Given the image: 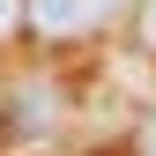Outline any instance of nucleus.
<instances>
[{"instance_id": "nucleus-1", "label": "nucleus", "mask_w": 156, "mask_h": 156, "mask_svg": "<svg viewBox=\"0 0 156 156\" xmlns=\"http://www.w3.org/2000/svg\"><path fill=\"white\" fill-rule=\"evenodd\" d=\"M30 8H37V23H45V30H74V23H89L104 0H30Z\"/></svg>"}, {"instance_id": "nucleus-2", "label": "nucleus", "mask_w": 156, "mask_h": 156, "mask_svg": "<svg viewBox=\"0 0 156 156\" xmlns=\"http://www.w3.org/2000/svg\"><path fill=\"white\" fill-rule=\"evenodd\" d=\"M134 156H156V112H149L141 126H134Z\"/></svg>"}, {"instance_id": "nucleus-3", "label": "nucleus", "mask_w": 156, "mask_h": 156, "mask_svg": "<svg viewBox=\"0 0 156 156\" xmlns=\"http://www.w3.org/2000/svg\"><path fill=\"white\" fill-rule=\"evenodd\" d=\"M141 45H156V0H141Z\"/></svg>"}, {"instance_id": "nucleus-4", "label": "nucleus", "mask_w": 156, "mask_h": 156, "mask_svg": "<svg viewBox=\"0 0 156 156\" xmlns=\"http://www.w3.org/2000/svg\"><path fill=\"white\" fill-rule=\"evenodd\" d=\"M8 15H15V0H0V23H8Z\"/></svg>"}]
</instances>
